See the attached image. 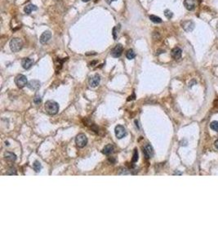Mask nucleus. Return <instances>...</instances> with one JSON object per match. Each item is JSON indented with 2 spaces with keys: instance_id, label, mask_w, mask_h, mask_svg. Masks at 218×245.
Wrapping results in <instances>:
<instances>
[{
  "instance_id": "25",
  "label": "nucleus",
  "mask_w": 218,
  "mask_h": 245,
  "mask_svg": "<svg viewBox=\"0 0 218 245\" xmlns=\"http://www.w3.org/2000/svg\"><path fill=\"white\" fill-rule=\"evenodd\" d=\"M132 162L133 163H136V162H137V160H138V151H137V150L136 149H135V151H134V153H133V157H132Z\"/></svg>"
},
{
  "instance_id": "17",
  "label": "nucleus",
  "mask_w": 218,
  "mask_h": 245,
  "mask_svg": "<svg viewBox=\"0 0 218 245\" xmlns=\"http://www.w3.org/2000/svg\"><path fill=\"white\" fill-rule=\"evenodd\" d=\"M113 151V146H112V145H107V146H105V147H104V149H103V154L105 155H109L110 154H112Z\"/></svg>"
},
{
  "instance_id": "5",
  "label": "nucleus",
  "mask_w": 218,
  "mask_h": 245,
  "mask_svg": "<svg viewBox=\"0 0 218 245\" xmlns=\"http://www.w3.org/2000/svg\"><path fill=\"white\" fill-rule=\"evenodd\" d=\"M122 50H123L122 45L120 44V43H118L111 50V56H113V57H115V58H118V57L121 56V55H122Z\"/></svg>"
},
{
  "instance_id": "26",
  "label": "nucleus",
  "mask_w": 218,
  "mask_h": 245,
  "mask_svg": "<svg viewBox=\"0 0 218 245\" xmlns=\"http://www.w3.org/2000/svg\"><path fill=\"white\" fill-rule=\"evenodd\" d=\"M7 174H8V175H17V170H16L15 168H10L8 170Z\"/></svg>"
},
{
  "instance_id": "1",
  "label": "nucleus",
  "mask_w": 218,
  "mask_h": 245,
  "mask_svg": "<svg viewBox=\"0 0 218 245\" xmlns=\"http://www.w3.org/2000/svg\"><path fill=\"white\" fill-rule=\"evenodd\" d=\"M45 110L50 115H57L59 111V105L55 101H48L45 103Z\"/></svg>"
},
{
  "instance_id": "8",
  "label": "nucleus",
  "mask_w": 218,
  "mask_h": 245,
  "mask_svg": "<svg viewBox=\"0 0 218 245\" xmlns=\"http://www.w3.org/2000/svg\"><path fill=\"white\" fill-rule=\"evenodd\" d=\"M181 27L186 32H191L194 29V23L192 21H185L181 22Z\"/></svg>"
},
{
  "instance_id": "20",
  "label": "nucleus",
  "mask_w": 218,
  "mask_h": 245,
  "mask_svg": "<svg viewBox=\"0 0 218 245\" xmlns=\"http://www.w3.org/2000/svg\"><path fill=\"white\" fill-rule=\"evenodd\" d=\"M33 168L36 172H39L42 169V164L39 161H35L33 164Z\"/></svg>"
},
{
  "instance_id": "6",
  "label": "nucleus",
  "mask_w": 218,
  "mask_h": 245,
  "mask_svg": "<svg viewBox=\"0 0 218 245\" xmlns=\"http://www.w3.org/2000/svg\"><path fill=\"white\" fill-rule=\"evenodd\" d=\"M114 131H115V135H116V137H117V138H118V139H121V138L124 137L127 135L126 129H125V128H124L123 126H122V125H118V126H116Z\"/></svg>"
},
{
  "instance_id": "13",
  "label": "nucleus",
  "mask_w": 218,
  "mask_h": 245,
  "mask_svg": "<svg viewBox=\"0 0 218 245\" xmlns=\"http://www.w3.org/2000/svg\"><path fill=\"white\" fill-rule=\"evenodd\" d=\"M100 76L99 74H96L93 75V76L90 78V80H89V84H90V86L92 87H97L100 84Z\"/></svg>"
},
{
  "instance_id": "10",
  "label": "nucleus",
  "mask_w": 218,
  "mask_h": 245,
  "mask_svg": "<svg viewBox=\"0 0 218 245\" xmlns=\"http://www.w3.org/2000/svg\"><path fill=\"white\" fill-rule=\"evenodd\" d=\"M27 87L28 88H30V90L33 91H37L39 90L41 87V83H40L39 80H31L27 84Z\"/></svg>"
},
{
  "instance_id": "3",
  "label": "nucleus",
  "mask_w": 218,
  "mask_h": 245,
  "mask_svg": "<svg viewBox=\"0 0 218 245\" xmlns=\"http://www.w3.org/2000/svg\"><path fill=\"white\" fill-rule=\"evenodd\" d=\"M75 143L79 148H83L84 146H86L87 143V136L83 133L79 134L75 138Z\"/></svg>"
},
{
  "instance_id": "28",
  "label": "nucleus",
  "mask_w": 218,
  "mask_h": 245,
  "mask_svg": "<svg viewBox=\"0 0 218 245\" xmlns=\"http://www.w3.org/2000/svg\"><path fill=\"white\" fill-rule=\"evenodd\" d=\"M215 146H216V148H217L218 149V139L215 142Z\"/></svg>"
},
{
  "instance_id": "29",
  "label": "nucleus",
  "mask_w": 218,
  "mask_h": 245,
  "mask_svg": "<svg viewBox=\"0 0 218 245\" xmlns=\"http://www.w3.org/2000/svg\"><path fill=\"white\" fill-rule=\"evenodd\" d=\"M83 2H84V3H87V2H89L90 0H82Z\"/></svg>"
},
{
  "instance_id": "11",
  "label": "nucleus",
  "mask_w": 218,
  "mask_h": 245,
  "mask_svg": "<svg viewBox=\"0 0 218 245\" xmlns=\"http://www.w3.org/2000/svg\"><path fill=\"white\" fill-rule=\"evenodd\" d=\"M181 55H182V50L178 47H174V48L172 50V52H171V56H172V57L173 59H175V60H179V59H181Z\"/></svg>"
},
{
  "instance_id": "27",
  "label": "nucleus",
  "mask_w": 218,
  "mask_h": 245,
  "mask_svg": "<svg viewBox=\"0 0 218 245\" xmlns=\"http://www.w3.org/2000/svg\"><path fill=\"white\" fill-rule=\"evenodd\" d=\"M115 1H117V0H105V2L108 3V4H111V3H113V2H115Z\"/></svg>"
},
{
  "instance_id": "2",
  "label": "nucleus",
  "mask_w": 218,
  "mask_h": 245,
  "mask_svg": "<svg viewBox=\"0 0 218 245\" xmlns=\"http://www.w3.org/2000/svg\"><path fill=\"white\" fill-rule=\"evenodd\" d=\"M10 48L12 50V52H18L19 51L21 50L23 47V42L21 39H18V38H13L10 41Z\"/></svg>"
},
{
  "instance_id": "9",
  "label": "nucleus",
  "mask_w": 218,
  "mask_h": 245,
  "mask_svg": "<svg viewBox=\"0 0 218 245\" xmlns=\"http://www.w3.org/2000/svg\"><path fill=\"white\" fill-rule=\"evenodd\" d=\"M51 38H52V33L48 30L44 31L42 35L40 36V43L42 44H46L51 39Z\"/></svg>"
},
{
  "instance_id": "24",
  "label": "nucleus",
  "mask_w": 218,
  "mask_h": 245,
  "mask_svg": "<svg viewBox=\"0 0 218 245\" xmlns=\"http://www.w3.org/2000/svg\"><path fill=\"white\" fill-rule=\"evenodd\" d=\"M34 102H35V105H39L41 102H42V98L39 95H36L34 98Z\"/></svg>"
},
{
  "instance_id": "12",
  "label": "nucleus",
  "mask_w": 218,
  "mask_h": 245,
  "mask_svg": "<svg viewBox=\"0 0 218 245\" xmlns=\"http://www.w3.org/2000/svg\"><path fill=\"white\" fill-rule=\"evenodd\" d=\"M197 1L196 0H185L184 1V6L185 8L189 11H193L196 8Z\"/></svg>"
},
{
  "instance_id": "16",
  "label": "nucleus",
  "mask_w": 218,
  "mask_h": 245,
  "mask_svg": "<svg viewBox=\"0 0 218 245\" xmlns=\"http://www.w3.org/2000/svg\"><path fill=\"white\" fill-rule=\"evenodd\" d=\"M4 158L7 161L9 162H14L17 159V155L12 153V152H6L4 154Z\"/></svg>"
},
{
  "instance_id": "14",
  "label": "nucleus",
  "mask_w": 218,
  "mask_h": 245,
  "mask_svg": "<svg viewBox=\"0 0 218 245\" xmlns=\"http://www.w3.org/2000/svg\"><path fill=\"white\" fill-rule=\"evenodd\" d=\"M34 65V60L31 58H24L21 60L22 67L25 69H29Z\"/></svg>"
},
{
  "instance_id": "21",
  "label": "nucleus",
  "mask_w": 218,
  "mask_h": 245,
  "mask_svg": "<svg viewBox=\"0 0 218 245\" xmlns=\"http://www.w3.org/2000/svg\"><path fill=\"white\" fill-rule=\"evenodd\" d=\"M119 30H120V24H118V26H116L113 29V37L114 40H116L117 38H118V31H119Z\"/></svg>"
},
{
  "instance_id": "18",
  "label": "nucleus",
  "mask_w": 218,
  "mask_h": 245,
  "mask_svg": "<svg viewBox=\"0 0 218 245\" xmlns=\"http://www.w3.org/2000/svg\"><path fill=\"white\" fill-rule=\"evenodd\" d=\"M149 20H150L151 22H154V23H156V24H158V23H162V22H163V20H162L161 18L158 17L157 16H154V15H150V16L149 17Z\"/></svg>"
},
{
  "instance_id": "23",
  "label": "nucleus",
  "mask_w": 218,
  "mask_h": 245,
  "mask_svg": "<svg viewBox=\"0 0 218 245\" xmlns=\"http://www.w3.org/2000/svg\"><path fill=\"white\" fill-rule=\"evenodd\" d=\"M164 15H165V17L167 19H171V18L173 17V13H172V12H171L170 10H168V9H166L165 11H164Z\"/></svg>"
},
{
  "instance_id": "4",
  "label": "nucleus",
  "mask_w": 218,
  "mask_h": 245,
  "mask_svg": "<svg viewBox=\"0 0 218 245\" xmlns=\"http://www.w3.org/2000/svg\"><path fill=\"white\" fill-rule=\"evenodd\" d=\"M15 83L17 84V86L19 88H22V87H26L28 84L26 76H25L24 74H18L15 78Z\"/></svg>"
},
{
  "instance_id": "19",
  "label": "nucleus",
  "mask_w": 218,
  "mask_h": 245,
  "mask_svg": "<svg viewBox=\"0 0 218 245\" xmlns=\"http://www.w3.org/2000/svg\"><path fill=\"white\" fill-rule=\"evenodd\" d=\"M136 56V53L135 52L132 50V49H129L126 53V57L128 59V60H132L134 59Z\"/></svg>"
},
{
  "instance_id": "22",
  "label": "nucleus",
  "mask_w": 218,
  "mask_h": 245,
  "mask_svg": "<svg viewBox=\"0 0 218 245\" xmlns=\"http://www.w3.org/2000/svg\"><path fill=\"white\" fill-rule=\"evenodd\" d=\"M210 128L215 132H218V121H212L210 124Z\"/></svg>"
},
{
  "instance_id": "15",
  "label": "nucleus",
  "mask_w": 218,
  "mask_h": 245,
  "mask_svg": "<svg viewBox=\"0 0 218 245\" xmlns=\"http://www.w3.org/2000/svg\"><path fill=\"white\" fill-rule=\"evenodd\" d=\"M37 9H38V8H37L35 5H34L33 3H29V4L26 5V6L24 8V11H25V12L26 13V14L30 15L32 12L36 11Z\"/></svg>"
},
{
  "instance_id": "7",
  "label": "nucleus",
  "mask_w": 218,
  "mask_h": 245,
  "mask_svg": "<svg viewBox=\"0 0 218 245\" xmlns=\"http://www.w3.org/2000/svg\"><path fill=\"white\" fill-rule=\"evenodd\" d=\"M143 154L146 159H150L154 155V150L153 147L149 144H145L143 147Z\"/></svg>"
}]
</instances>
